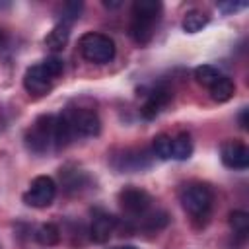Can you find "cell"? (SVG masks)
Returning <instances> with one entry per match:
<instances>
[{
  "instance_id": "cell-7",
  "label": "cell",
  "mask_w": 249,
  "mask_h": 249,
  "mask_svg": "<svg viewBox=\"0 0 249 249\" xmlns=\"http://www.w3.org/2000/svg\"><path fill=\"white\" fill-rule=\"evenodd\" d=\"M64 115L68 117L74 134H80V136H97L99 130H101V121H99V117H97V113L93 109L78 107V109H70Z\"/></svg>"
},
{
  "instance_id": "cell-16",
  "label": "cell",
  "mask_w": 249,
  "mask_h": 249,
  "mask_svg": "<svg viewBox=\"0 0 249 249\" xmlns=\"http://www.w3.org/2000/svg\"><path fill=\"white\" fill-rule=\"evenodd\" d=\"M233 93H235V86H233V82H231L230 78H226V76H222L218 82H214V84L210 86V97H212L214 101H218V103L230 101V99L233 97Z\"/></svg>"
},
{
  "instance_id": "cell-30",
  "label": "cell",
  "mask_w": 249,
  "mask_h": 249,
  "mask_svg": "<svg viewBox=\"0 0 249 249\" xmlns=\"http://www.w3.org/2000/svg\"><path fill=\"white\" fill-rule=\"evenodd\" d=\"M117 249H136V247H132V245H124V247H117Z\"/></svg>"
},
{
  "instance_id": "cell-21",
  "label": "cell",
  "mask_w": 249,
  "mask_h": 249,
  "mask_svg": "<svg viewBox=\"0 0 249 249\" xmlns=\"http://www.w3.org/2000/svg\"><path fill=\"white\" fill-rule=\"evenodd\" d=\"M152 152L160 160H169L171 158V136L167 134H156L152 138Z\"/></svg>"
},
{
  "instance_id": "cell-4",
  "label": "cell",
  "mask_w": 249,
  "mask_h": 249,
  "mask_svg": "<svg viewBox=\"0 0 249 249\" xmlns=\"http://www.w3.org/2000/svg\"><path fill=\"white\" fill-rule=\"evenodd\" d=\"M54 115H41L25 132V144L31 152L43 154L53 146V132H54Z\"/></svg>"
},
{
  "instance_id": "cell-11",
  "label": "cell",
  "mask_w": 249,
  "mask_h": 249,
  "mask_svg": "<svg viewBox=\"0 0 249 249\" xmlns=\"http://www.w3.org/2000/svg\"><path fill=\"white\" fill-rule=\"evenodd\" d=\"M117 224H119V220L113 214L99 210V212L93 214V220H91V226H89V237L95 243H105V241H109Z\"/></svg>"
},
{
  "instance_id": "cell-15",
  "label": "cell",
  "mask_w": 249,
  "mask_h": 249,
  "mask_svg": "<svg viewBox=\"0 0 249 249\" xmlns=\"http://www.w3.org/2000/svg\"><path fill=\"white\" fill-rule=\"evenodd\" d=\"M193 150H195V146H193V140H191L189 134L181 132L175 138H171V158L173 160L185 161L193 156Z\"/></svg>"
},
{
  "instance_id": "cell-3",
  "label": "cell",
  "mask_w": 249,
  "mask_h": 249,
  "mask_svg": "<svg viewBox=\"0 0 249 249\" xmlns=\"http://www.w3.org/2000/svg\"><path fill=\"white\" fill-rule=\"evenodd\" d=\"M179 200L193 218H206L212 208V191L204 183H189L181 189Z\"/></svg>"
},
{
  "instance_id": "cell-32",
  "label": "cell",
  "mask_w": 249,
  "mask_h": 249,
  "mask_svg": "<svg viewBox=\"0 0 249 249\" xmlns=\"http://www.w3.org/2000/svg\"><path fill=\"white\" fill-rule=\"evenodd\" d=\"M115 249H117V247H115Z\"/></svg>"
},
{
  "instance_id": "cell-24",
  "label": "cell",
  "mask_w": 249,
  "mask_h": 249,
  "mask_svg": "<svg viewBox=\"0 0 249 249\" xmlns=\"http://www.w3.org/2000/svg\"><path fill=\"white\" fill-rule=\"evenodd\" d=\"M82 177H84V173L80 169H60V179H62V185L66 187V191L80 189Z\"/></svg>"
},
{
  "instance_id": "cell-2",
  "label": "cell",
  "mask_w": 249,
  "mask_h": 249,
  "mask_svg": "<svg viewBox=\"0 0 249 249\" xmlns=\"http://www.w3.org/2000/svg\"><path fill=\"white\" fill-rule=\"evenodd\" d=\"M80 53L88 62L107 64L115 58L117 49H115V43L111 37H107L103 33L89 31L80 37Z\"/></svg>"
},
{
  "instance_id": "cell-14",
  "label": "cell",
  "mask_w": 249,
  "mask_h": 249,
  "mask_svg": "<svg viewBox=\"0 0 249 249\" xmlns=\"http://www.w3.org/2000/svg\"><path fill=\"white\" fill-rule=\"evenodd\" d=\"M70 39V27L64 23H56L45 37V47L51 51H62Z\"/></svg>"
},
{
  "instance_id": "cell-28",
  "label": "cell",
  "mask_w": 249,
  "mask_h": 249,
  "mask_svg": "<svg viewBox=\"0 0 249 249\" xmlns=\"http://www.w3.org/2000/svg\"><path fill=\"white\" fill-rule=\"evenodd\" d=\"M6 39H8V37H6V31H4L2 27H0V49H2L4 45H6Z\"/></svg>"
},
{
  "instance_id": "cell-10",
  "label": "cell",
  "mask_w": 249,
  "mask_h": 249,
  "mask_svg": "<svg viewBox=\"0 0 249 249\" xmlns=\"http://www.w3.org/2000/svg\"><path fill=\"white\" fill-rule=\"evenodd\" d=\"M113 165L123 171V173H130V171H142L146 167H150V154L146 150H132L126 148L121 156H115Z\"/></svg>"
},
{
  "instance_id": "cell-6",
  "label": "cell",
  "mask_w": 249,
  "mask_h": 249,
  "mask_svg": "<svg viewBox=\"0 0 249 249\" xmlns=\"http://www.w3.org/2000/svg\"><path fill=\"white\" fill-rule=\"evenodd\" d=\"M119 202L121 208L132 218H142L152 208V196L138 187H124L119 193Z\"/></svg>"
},
{
  "instance_id": "cell-13",
  "label": "cell",
  "mask_w": 249,
  "mask_h": 249,
  "mask_svg": "<svg viewBox=\"0 0 249 249\" xmlns=\"http://www.w3.org/2000/svg\"><path fill=\"white\" fill-rule=\"evenodd\" d=\"M74 136H76V134H74V130H72V124H70L68 117H66L64 113H62V115H58V117L54 119L53 146H54L56 150H60V148L68 146V144H70V140H72Z\"/></svg>"
},
{
  "instance_id": "cell-22",
  "label": "cell",
  "mask_w": 249,
  "mask_h": 249,
  "mask_svg": "<svg viewBox=\"0 0 249 249\" xmlns=\"http://www.w3.org/2000/svg\"><path fill=\"white\" fill-rule=\"evenodd\" d=\"M142 226L146 228V230H161V228H165L167 226V214L163 212V210H150V212H146L142 218Z\"/></svg>"
},
{
  "instance_id": "cell-5",
  "label": "cell",
  "mask_w": 249,
  "mask_h": 249,
  "mask_svg": "<svg viewBox=\"0 0 249 249\" xmlns=\"http://www.w3.org/2000/svg\"><path fill=\"white\" fill-rule=\"evenodd\" d=\"M56 196V183L49 175H39L31 181L29 189L23 193V202L33 208H47Z\"/></svg>"
},
{
  "instance_id": "cell-12",
  "label": "cell",
  "mask_w": 249,
  "mask_h": 249,
  "mask_svg": "<svg viewBox=\"0 0 249 249\" xmlns=\"http://www.w3.org/2000/svg\"><path fill=\"white\" fill-rule=\"evenodd\" d=\"M169 99H171L169 89H165V88H156V89H152V91L148 93V97H146L142 109H140V111H142V117H144V119H156V117L163 111V107L169 103Z\"/></svg>"
},
{
  "instance_id": "cell-20",
  "label": "cell",
  "mask_w": 249,
  "mask_h": 249,
  "mask_svg": "<svg viewBox=\"0 0 249 249\" xmlns=\"http://www.w3.org/2000/svg\"><path fill=\"white\" fill-rule=\"evenodd\" d=\"M35 239L41 245H56L60 241V230L56 224H43L37 231H35Z\"/></svg>"
},
{
  "instance_id": "cell-17",
  "label": "cell",
  "mask_w": 249,
  "mask_h": 249,
  "mask_svg": "<svg viewBox=\"0 0 249 249\" xmlns=\"http://www.w3.org/2000/svg\"><path fill=\"white\" fill-rule=\"evenodd\" d=\"M208 25V16L200 10H191L185 14L183 21H181V27L187 31V33H198L202 31V27Z\"/></svg>"
},
{
  "instance_id": "cell-26",
  "label": "cell",
  "mask_w": 249,
  "mask_h": 249,
  "mask_svg": "<svg viewBox=\"0 0 249 249\" xmlns=\"http://www.w3.org/2000/svg\"><path fill=\"white\" fill-rule=\"evenodd\" d=\"M243 8H247L245 2H220L218 4V10L224 12V14H233V12L243 10Z\"/></svg>"
},
{
  "instance_id": "cell-25",
  "label": "cell",
  "mask_w": 249,
  "mask_h": 249,
  "mask_svg": "<svg viewBox=\"0 0 249 249\" xmlns=\"http://www.w3.org/2000/svg\"><path fill=\"white\" fill-rule=\"evenodd\" d=\"M41 66H43L45 72L54 80L56 76L62 74V70H64V60H62L60 56H56V54H51V56H47V58L41 62Z\"/></svg>"
},
{
  "instance_id": "cell-9",
  "label": "cell",
  "mask_w": 249,
  "mask_h": 249,
  "mask_svg": "<svg viewBox=\"0 0 249 249\" xmlns=\"http://www.w3.org/2000/svg\"><path fill=\"white\" fill-rule=\"evenodd\" d=\"M23 88L33 95H45L53 88V78L45 72L41 64H33L23 74Z\"/></svg>"
},
{
  "instance_id": "cell-27",
  "label": "cell",
  "mask_w": 249,
  "mask_h": 249,
  "mask_svg": "<svg viewBox=\"0 0 249 249\" xmlns=\"http://www.w3.org/2000/svg\"><path fill=\"white\" fill-rule=\"evenodd\" d=\"M239 124H241L243 130H247V109H243V111L239 113Z\"/></svg>"
},
{
  "instance_id": "cell-29",
  "label": "cell",
  "mask_w": 249,
  "mask_h": 249,
  "mask_svg": "<svg viewBox=\"0 0 249 249\" xmlns=\"http://www.w3.org/2000/svg\"><path fill=\"white\" fill-rule=\"evenodd\" d=\"M103 6H107V8H119L121 2H109V0H103Z\"/></svg>"
},
{
  "instance_id": "cell-18",
  "label": "cell",
  "mask_w": 249,
  "mask_h": 249,
  "mask_svg": "<svg viewBox=\"0 0 249 249\" xmlns=\"http://www.w3.org/2000/svg\"><path fill=\"white\" fill-rule=\"evenodd\" d=\"M220 78H222L220 70H218L216 66H212V64H200V66L195 68V80H196L200 86L210 88V86H212L214 82H218Z\"/></svg>"
},
{
  "instance_id": "cell-19",
  "label": "cell",
  "mask_w": 249,
  "mask_h": 249,
  "mask_svg": "<svg viewBox=\"0 0 249 249\" xmlns=\"http://www.w3.org/2000/svg\"><path fill=\"white\" fill-rule=\"evenodd\" d=\"M230 228L239 239H245L249 233V214L243 210H233L230 214Z\"/></svg>"
},
{
  "instance_id": "cell-1",
  "label": "cell",
  "mask_w": 249,
  "mask_h": 249,
  "mask_svg": "<svg viewBox=\"0 0 249 249\" xmlns=\"http://www.w3.org/2000/svg\"><path fill=\"white\" fill-rule=\"evenodd\" d=\"M161 2L158 0H136L132 4V19H130V37L138 45L150 43L154 37V29L161 16Z\"/></svg>"
},
{
  "instance_id": "cell-23",
  "label": "cell",
  "mask_w": 249,
  "mask_h": 249,
  "mask_svg": "<svg viewBox=\"0 0 249 249\" xmlns=\"http://www.w3.org/2000/svg\"><path fill=\"white\" fill-rule=\"evenodd\" d=\"M80 12H82V2H66V4H62V8H60V23L70 27V23L80 18Z\"/></svg>"
},
{
  "instance_id": "cell-8",
  "label": "cell",
  "mask_w": 249,
  "mask_h": 249,
  "mask_svg": "<svg viewBox=\"0 0 249 249\" xmlns=\"http://www.w3.org/2000/svg\"><path fill=\"white\" fill-rule=\"evenodd\" d=\"M220 158H222V163L230 169L243 171L249 167V150L245 144H241L237 140L224 142L220 146Z\"/></svg>"
},
{
  "instance_id": "cell-31",
  "label": "cell",
  "mask_w": 249,
  "mask_h": 249,
  "mask_svg": "<svg viewBox=\"0 0 249 249\" xmlns=\"http://www.w3.org/2000/svg\"><path fill=\"white\" fill-rule=\"evenodd\" d=\"M0 126H2V117H0Z\"/></svg>"
}]
</instances>
